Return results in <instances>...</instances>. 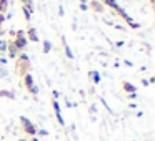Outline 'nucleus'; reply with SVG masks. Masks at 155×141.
Returning <instances> with one entry per match:
<instances>
[{"label":"nucleus","mask_w":155,"mask_h":141,"mask_svg":"<svg viewBox=\"0 0 155 141\" xmlns=\"http://www.w3.org/2000/svg\"><path fill=\"white\" fill-rule=\"evenodd\" d=\"M88 10L95 12V14H104V4H100L98 0H90L88 2Z\"/></svg>","instance_id":"obj_7"},{"label":"nucleus","mask_w":155,"mask_h":141,"mask_svg":"<svg viewBox=\"0 0 155 141\" xmlns=\"http://www.w3.org/2000/svg\"><path fill=\"white\" fill-rule=\"evenodd\" d=\"M148 85H152V83H155V77H150V78H148Z\"/></svg>","instance_id":"obj_28"},{"label":"nucleus","mask_w":155,"mask_h":141,"mask_svg":"<svg viewBox=\"0 0 155 141\" xmlns=\"http://www.w3.org/2000/svg\"><path fill=\"white\" fill-rule=\"evenodd\" d=\"M4 22H5V15H2V14H0V27L4 25Z\"/></svg>","instance_id":"obj_27"},{"label":"nucleus","mask_w":155,"mask_h":141,"mask_svg":"<svg viewBox=\"0 0 155 141\" xmlns=\"http://www.w3.org/2000/svg\"><path fill=\"white\" fill-rule=\"evenodd\" d=\"M52 96H54V100H57V98H58V91H52Z\"/></svg>","instance_id":"obj_29"},{"label":"nucleus","mask_w":155,"mask_h":141,"mask_svg":"<svg viewBox=\"0 0 155 141\" xmlns=\"http://www.w3.org/2000/svg\"><path fill=\"white\" fill-rule=\"evenodd\" d=\"M50 50H52V43L48 40H44V43H42V52H44V53H48Z\"/></svg>","instance_id":"obj_15"},{"label":"nucleus","mask_w":155,"mask_h":141,"mask_svg":"<svg viewBox=\"0 0 155 141\" xmlns=\"http://www.w3.org/2000/svg\"><path fill=\"white\" fill-rule=\"evenodd\" d=\"M8 35H10V37L14 38V37H15V30H10V32H8Z\"/></svg>","instance_id":"obj_34"},{"label":"nucleus","mask_w":155,"mask_h":141,"mask_svg":"<svg viewBox=\"0 0 155 141\" xmlns=\"http://www.w3.org/2000/svg\"><path fill=\"white\" fill-rule=\"evenodd\" d=\"M0 96L2 98H8V100H15V93L10 90H0Z\"/></svg>","instance_id":"obj_13"},{"label":"nucleus","mask_w":155,"mask_h":141,"mask_svg":"<svg viewBox=\"0 0 155 141\" xmlns=\"http://www.w3.org/2000/svg\"><path fill=\"white\" fill-rule=\"evenodd\" d=\"M8 10V0H0V14L5 15Z\"/></svg>","instance_id":"obj_14"},{"label":"nucleus","mask_w":155,"mask_h":141,"mask_svg":"<svg viewBox=\"0 0 155 141\" xmlns=\"http://www.w3.org/2000/svg\"><path fill=\"white\" fill-rule=\"evenodd\" d=\"M104 4H105V5H107V7H110V8H112V10H115V8H117V7H118V4H117V2H115V0H105Z\"/></svg>","instance_id":"obj_16"},{"label":"nucleus","mask_w":155,"mask_h":141,"mask_svg":"<svg viewBox=\"0 0 155 141\" xmlns=\"http://www.w3.org/2000/svg\"><path fill=\"white\" fill-rule=\"evenodd\" d=\"M88 78L92 80V83H94V85H98L102 81V77H100V73H98L97 70H90V71H88Z\"/></svg>","instance_id":"obj_10"},{"label":"nucleus","mask_w":155,"mask_h":141,"mask_svg":"<svg viewBox=\"0 0 155 141\" xmlns=\"http://www.w3.org/2000/svg\"><path fill=\"white\" fill-rule=\"evenodd\" d=\"M0 52H2V53H5V52H7V42H5V40H2V45H0Z\"/></svg>","instance_id":"obj_18"},{"label":"nucleus","mask_w":155,"mask_h":141,"mask_svg":"<svg viewBox=\"0 0 155 141\" xmlns=\"http://www.w3.org/2000/svg\"><path fill=\"white\" fill-rule=\"evenodd\" d=\"M128 27H130L132 30H138V28H140V24H137V22H132V24L128 25Z\"/></svg>","instance_id":"obj_19"},{"label":"nucleus","mask_w":155,"mask_h":141,"mask_svg":"<svg viewBox=\"0 0 155 141\" xmlns=\"http://www.w3.org/2000/svg\"><path fill=\"white\" fill-rule=\"evenodd\" d=\"M52 106H54V111H55V116H57V121H58V124H62V126H64V124H65V121H64V116H62L60 103H58L57 100H52Z\"/></svg>","instance_id":"obj_6"},{"label":"nucleus","mask_w":155,"mask_h":141,"mask_svg":"<svg viewBox=\"0 0 155 141\" xmlns=\"http://www.w3.org/2000/svg\"><path fill=\"white\" fill-rule=\"evenodd\" d=\"M127 96H128V98H130V100H135V98H137V96H138V95H137V93H128V95H127Z\"/></svg>","instance_id":"obj_26"},{"label":"nucleus","mask_w":155,"mask_h":141,"mask_svg":"<svg viewBox=\"0 0 155 141\" xmlns=\"http://www.w3.org/2000/svg\"><path fill=\"white\" fill-rule=\"evenodd\" d=\"M25 37H27L28 42H34V43L40 42V38H38V33H37V30H35V27H28L27 32H25Z\"/></svg>","instance_id":"obj_8"},{"label":"nucleus","mask_w":155,"mask_h":141,"mask_svg":"<svg viewBox=\"0 0 155 141\" xmlns=\"http://www.w3.org/2000/svg\"><path fill=\"white\" fill-rule=\"evenodd\" d=\"M0 45H2V40H0Z\"/></svg>","instance_id":"obj_39"},{"label":"nucleus","mask_w":155,"mask_h":141,"mask_svg":"<svg viewBox=\"0 0 155 141\" xmlns=\"http://www.w3.org/2000/svg\"><path fill=\"white\" fill-rule=\"evenodd\" d=\"M18 141H28V139H27V138H20Z\"/></svg>","instance_id":"obj_37"},{"label":"nucleus","mask_w":155,"mask_h":141,"mask_svg":"<svg viewBox=\"0 0 155 141\" xmlns=\"http://www.w3.org/2000/svg\"><path fill=\"white\" fill-rule=\"evenodd\" d=\"M37 134H38V136H47L48 131H47V130H38V131H37Z\"/></svg>","instance_id":"obj_20"},{"label":"nucleus","mask_w":155,"mask_h":141,"mask_svg":"<svg viewBox=\"0 0 155 141\" xmlns=\"http://www.w3.org/2000/svg\"><path fill=\"white\" fill-rule=\"evenodd\" d=\"M122 90L125 91V93H137V86L132 83H128V81H122Z\"/></svg>","instance_id":"obj_11"},{"label":"nucleus","mask_w":155,"mask_h":141,"mask_svg":"<svg viewBox=\"0 0 155 141\" xmlns=\"http://www.w3.org/2000/svg\"><path fill=\"white\" fill-rule=\"evenodd\" d=\"M58 15H60V17H64V15H65V10H64V7H62V5L58 7Z\"/></svg>","instance_id":"obj_25"},{"label":"nucleus","mask_w":155,"mask_h":141,"mask_svg":"<svg viewBox=\"0 0 155 141\" xmlns=\"http://www.w3.org/2000/svg\"><path fill=\"white\" fill-rule=\"evenodd\" d=\"M18 121H20V128H22V133L25 134L27 138H32V136H37V124L32 123L30 120H28L27 116H20L18 118Z\"/></svg>","instance_id":"obj_2"},{"label":"nucleus","mask_w":155,"mask_h":141,"mask_svg":"<svg viewBox=\"0 0 155 141\" xmlns=\"http://www.w3.org/2000/svg\"><path fill=\"white\" fill-rule=\"evenodd\" d=\"M100 101H102V105H104V106H105V108H107V110H108V111H110V113H112V108H110V106H108V105H107V101H105L104 98H100Z\"/></svg>","instance_id":"obj_23"},{"label":"nucleus","mask_w":155,"mask_h":141,"mask_svg":"<svg viewBox=\"0 0 155 141\" xmlns=\"http://www.w3.org/2000/svg\"><path fill=\"white\" fill-rule=\"evenodd\" d=\"M7 77V70H4V68H0V78Z\"/></svg>","instance_id":"obj_24"},{"label":"nucleus","mask_w":155,"mask_h":141,"mask_svg":"<svg viewBox=\"0 0 155 141\" xmlns=\"http://www.w3.org/2000/svg\"><path fill=\"white\" fill-rule=\"evenodd\" d=\"M125 65H127V67H134V63H132V61H128V60H125Z\"/></svg>","instance_id":"obj_33"},{"label":"nucleus","mask_w":155,"mask_h":141,"mask_svg":"<svg viewBox=\"0 0 155 141\" xmlns=\"http://www.w3.org/2000/svg\"><path fill=\"white\" fill-rule=\"evenodd\" d=\"M148 4H150L152 8H155V0H148Z\"/></svg>","instance_id":"obj_30"},{"label":"nucleus","mask_w":155,"mask_h":141,"mask_svg":"<svg viewBox=\"0 0 155 141\" xmlns=\"http://www.w3.org/2000/svg\"><path fill=\"white\" fill-rule=\"evenodd\" d=\"M128 108H130V110H135V108H137V105H135V103H130V105H128Z\"/></svg>","instance_id":"obj_31"},{"label":"nucleus","mask_w":155,"mask_h":141,"mask_svg":"<svg viewBox=\"0 0 155 141\" xmlns=\"http://www.w3.org/2000/svg\"><path fill=\"white\" fill-rule=\"evenodd\" d=\"M5 53L8 55V58L15 60V58L18 57V53H20V52H18V48L14 45V42H12V40H8V42H7V52H5Z\"/></svg>","instance_id":"obj_5"},{"label":"nucleus","mask_w":155,"mask_h":141,"mask_svg":"<svg viewBox=\"0 0 155 141\" xmlns=\"http://www.w3.org/2000/svg\"><path fill=\"white\" fill-rule=\"evenodd\" d=\"M62 47H64V53H65V57L67 58H75V55H74V52H72V48L68 47V43H67V40H65V37H62Z\"/></svg>","instance_id":"obj_9"},{"label":"nucleus","mask_w":155,"mask_h":141,"mask_svg":"<svg viewBox=\"0 0 155 141\" xmlns=\"http://www.w3.org/2000/svg\"><path fill=\"white\" fill-rule=\"evenodd\" d=\"M28 141H40V139H38L37 136H32V138H30V139H28Z\"/></svg>","instance_id":"obj_36"},{"label":"nucleus","mask_w":155,"mask_h":141,"mask_svg":"<svg viewBox=\"0 0 155 141\" xmlns=\"http://www.w3.org/2000/svg\"><path fill=\"white\" fill-rule=\"evenodd\" d=\"M8 63V58L7 57H0V65H7Z\"/></svg>","instance_id":"obj_22"},{"label":"nucleus","mask_w":155,"mask_h":141,"mask_svg":"<svg viewBox=\"0 0 155 141\" xmlns=\"http://www.w3.org/2000/svg\"><path fill=\"white\" fill-rule=\"evenodd\" d=\"M20 4H22V5H25V7H28V8H32V10H34V2H32V0H20Z\"/></svg>","instance_id":"obj_17"},{"label":"nucleus","mask_w":155,"mask_h":141,"mask_svg":"<svg viewBox=\"0 0 155 141\" xmlns=\"http://www.w3.org/2000/svg\"><path fill=\"white\" fill-rule=\"evenodd\" d=\"M22 14H24V18L27 22H30L32 20V14H34V10L32 8H28V7H25V5H22Z\"/></svg>","instance_id":"obj_12"},{"label":"nucleus","mask_w":155,"mask_h":141,"mask_svg":"<svg viewBox=\"0 0 155 141\" xmlns=\"http://www.w3.org/2000/svg\"><path fill=\"white\" fill-rule=\"evenodd\" d=\"M15 73L18 75L20 80L27 73H30V58L27 53H18V57L15 58Z\"/></svg>","instance_id":"obj_1"},{"label":"nucleus","mask_w":155,"mask_h":141,"mask_svg":"<svg viewBox=\"0 0 155 141\" xmlns=\"http://www.w3.org/2000/svg\"><path fill=\"white\" fill-rule=\"evenodd\" d=\"M4 35H5V30H4L2 27H0V37H4Z\"/></svg>","instance_id":"obj_35"},{"label":"nucleus","mask_w":155,"mask_h":141,"mask_svg":"<svg viewBox=\"0 0 155 141\" xmlns=\"http://www.w3.org/2000/svg\"><path fill=\"white\" fill-rule=\"evenodd\" d=\"M20 86H24L25 90H27L28 93L32 95V96H37V93H38V86L35 85V81H34V77H32L30 73H27L24 78H22V81H20Z\"/></svg>","instance_id":"obj_3"},{"label":"nucleus","mask_w":155,"mask_h":141,"mask_svg":"<svg viewBox=\"0 0 155 141\" xmlns=\"http://www.w3.org/2000/svg\"><path fill=\"white\" fill-rule=\"evenodd\" d=\"M115 28H117V30H122V32H124V30H125V28H124V27H122V25H115Z\"/></svg>","instance_id":"obj_32"},{"label":"nucleus","mask_w":155,"mask_h":141,"mask_svg":"<svg viewBox=\"0 0 155 141\" xmlns=\"http://www.w3.org/2000/svg\"><path fill=\"white\" fill-rule=\"evenodd\" d=\"M80 10H82V12H87V10H88V5L84 4V2H80Z\"/></svg>","instance_id":"obj_21"},{"label":"nucleus","mask_w":155,"mask_h":141,"mask_svg":"<svg viewBox=\"0 0 155 141\" xmlns=\"http://www.w3.org/2000/svg\"><path fill=\"white\" fill-rule=\"evenodd\" d=\"M12 42H14V45L18 48V52H24L25 48H27V45H28V40H27V37H25V32L24 30H17V32H15V37L12 38Z\"/></svg>","instance_id":"obj_4"},{"label":"nucleus","mask_w":155,"mask_h":141,"mask_svg":"<svg viewBox=\"0 0 155 141\" xmlns=\"http://www.w3.org/2000/svg\"><path fill=\"white\" fill-rule=\"evenodd\" d=\"M98 2H100V4H104V2H105V0H98Z\"/></svg>","instance_id":"obj_38"}]
</instances>
